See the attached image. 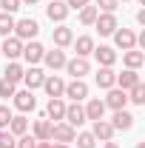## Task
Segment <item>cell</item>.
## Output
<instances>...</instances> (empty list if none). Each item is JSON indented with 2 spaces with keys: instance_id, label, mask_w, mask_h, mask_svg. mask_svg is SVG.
<instances>
[{
  "instance_id": "obj_43",
  "label": "cell",
  "mask_w": 145,
  "mask_h": 148,
  "mask_svg": "<svg viewBox=\"0 0 145 148\" xmlns=\"http://www.w3.org/2000/svg\"><path fill=\"white\" fill-rule=\"evenodd\" d=\"M103 148H120V145H117V143H111V140H108V143H105Z\"/></svg>"
},
{
  "instance_id": "obj_24",
  "label": "cell",
  "mask_w": 145,
  "mask_h": 148,
  "mask_svg": "<svg viewBox=\"0 0 145 148\" xmlns=\"http://www.w3.org/2000/svg\"><path fill=\"white\" fill-rule=\"evenodd\" d=\"M71 46L77 49V57H88L94 51V37L83 34V37H77V40H71Z\"/></svg>"
},
{
  "instance_id": "obj_15",
  "label": "cell",
  "mask_w": 145,
  "mask_h": 148,
  "mask_svg": "<svg viewBox=\"0 0 145 148\" xmlns=\"http://www.w3.org/2000/svg\"><path fill=\"white\" fill-rule=\"evenodd\" d=\"M91 134H94V140H100V143H108V140H114V125H111L108 120H94Z\"/></svg>"
},
{
  "instance_id": "obj_25",
  "label": "cell",
  "mask_w": 145,
  "mask_h": 148,
  "mask_svg": "<svg viewBox=\"0 0 145 148\" xmlns=\"http://www.w3.org/2000/svg\"><path fill=\"white\" fill-rule=\"evenodd\" d=\"M122 63H125V69H134V71H137V69H140V66L145 63V51H137V49H128L125 54H122Z\"/></svg>"
},
{
  "instance_id": "obj_23",
  "label": "cell",
  "mask_w": 145,
  "mask_h": 148,
  "mask_svg": "<svg viewBox=\"0 0 145 148\" xmlns=\"http://www.w3.org/2000/svg\"><path fill=\"white\" fill-rule=\"evenodd\" d=\"M137 83H142V80H140V74L134 71V69H125L122 74H117V86H120L122 91H128V88H134Z\"/></svg>"
},
{
  "instance_id": "obj_39",
  "label": "cell",
  "mask_w": 145,
  "mask_h": 148,
  "mask_svg": "<svg viewBox=\"0 0 145 148\" xmlns=\"http://www.w3.org/2000/svg\"><path fill=\"white\" fill-rule=\"evenodd\" d=\"M91 0H66V6L68 9H83V6H88Z\"/></svg>"
},
{
  "instance_id": "obj_28",
  "label": "cell",
  "mask_w": 145,
  "mask_h": 148,
  "mask_svg": "<svg viewBox=\"0 0 145 148\" xmlns=\"http://www.w3.org/2000/svg\"><path fill=\"white\" fill-rule=\"evenodd\" d=\"M34 140H51V120H37L34 123V134H31Z\"/></svg>"
},
{
  "instance_id": "obj_13",
  "label": "cell",
  "mask_w": 145,
  "mask_h": 148,
  "mask_svg": "<svg viewBox=\"0 0 145 148\" xmlns=\"http://www.w3.org/2000/svg\"><path fill=\"white\" fill-rule=\"evenodd\" d=\"M63 123H68L71 128H80L83 123H85V111L80 103H71V106H66V117H63Z\"/></svg>"
},
{
  "instance_id": "obj_20",
  "label": "cell",
  "mask_w": 145,
  "mask_h": 148,
  "mask_svg": "<svg viewBox=\"0 0 145 148\" xmlns=\"http://www.w3.org/2000/svg\"><path fill=\"white\" fill-rule=\"evenodd\" d=\"M51 40H54V49H66V46H71L74 32L68 26H57L54 32H51Z\"/></svg>"
},
{
  "instance_id": "obj_19",
  "label": "cell",
  "mask_w": 145,
  "mask_h": 148,
  "mask_svg": "<svg viewBox=\"0 0 145 148\" xmlns=\"http://www.w3.org/2000/svg\"><path fill=\"white\" fill-rule=\"evenodd\" d=\"M66 60H68V57H66V51H63V49H51V51H46V54H43V63H46L51 71L63 69V66H66Z\"/></svg>"
},
{
  "instance_id": "obj_30",
  "label": "cell",
  "mask_w": 145,
  "mask_h": 148,
  "mask_svg": "<svg viewBox=\"0 0 145 148\" xmlns=\"http://www.w3.org/2000/svg\"><path fill=\"white\" fill-rule=\"evenodd\" d=\"M128 103H137V106H145V86L142 83H137L134 88H128Z\"/></svg>"
},
{
  "instance_id": "obj_41",
  "label": "cell",
  "mask_w": 145,
  "mask_h": 148,
  "mask_svg": "<svg viewBox=\"0 0 145 148\" xmlns=\"http://www.w3.org/2000/svg\"><path fill=\"white\" fill-rule=\"evenodd\" d=\"M34 148H51V140H43V143L37 140V145H34Z\"/></svg>"
},
{
  "instance_id": "obj_45",
  "label": "cell",
  "mask_w": 145,
  "mask_h": 148,
  "mask_svg": "<svg viewBox=\"0 0 145 148\" xmlns=\"http://www.w3.org/2000/svg\"><path fill=\"white\" fill-rule=\"evenodd\" d=\"M0 57H3V54H0Z\"/></svg>"
},
{
  "instance_id": "obj_4",
  "label": "cell",
  "mask_w": 145,
  "mask_h": 148,
  "mask_svg": "<svg viewBox=\"0 0 145 148\" xmlns=\"http://www.w3.org/2000/svg\"><path fill=\"white\" fill-rule=\"evenodd\" d=\"M43 54H46V49L37 43V40H29V43H23V60L29 63V66H37V63H43Z\"/></svg>"
},
{
  "instance_id": "obj_32",
  "label": "cell",
  "mask_w": 145,
  "mask_h": 148,
  "mask_svg": "<svg viewBox=\"0 0 145 148\" xmlns=\"http://www.w3.org/2000/svg\"><path fill=\"white\" fill-rule=\"evenodd\" d=\"M74 140H77V148H97V140H94V134H91V131L77 134Z\"/></svg>"
},
{
  "instance_id": "obj_2",
  "label": "cell",
  "mask_w": 145,
  "mask_h": 148,
  "mask_svg": "<svg viewBox=\"0 0 145 148\" xmlns=\"http://www.w3.org/2000/svg\"><path fill=\"white\" fill-rule=\"evenodd\" d=\"M63 69L71 74L74 80H83V77L91 71V63H88V57H71V60H66Z\"/></svg>"
},
{
  "instance_id": "obj_16",
  "label": "cell",
  "mask_w": 145,
  "mask_h": 148,
  "mask_svg": "<svg viewBox=\"0 0 145 148\" xmlns=\"http://www.w3.org/2000/svg\"><path fill=\"white\" fill-rule=\"evenodd\" d=\"M91 54L97 57V63H100L103 69H114V63H117V51H114L111 46H100V49L94 46V51H91Z\"/></svg>"
},
{
  "instance_id": "obj_11",
  "label": "cell",
  "mask_w": 145,
  "mask_h": 148,
  "mask_svg": "<svg viewBox=\"0 0 145 148\" xmlns=\"http://www.w3.org/2000/svg\"><path fill=\"white\" fill-rule=\"evenodd\" d=\"M43 88H46V94H49V100H51V97H63V91H66V80L57 77V74H46Z\"/></svg>"
},
{
  "instance_id": "obj_18",
  "label": "cell",
  "mask_w": 145,
  "mask_h": 148,
  "mask_svg": "<svg viewBox=\"0 0 145 148\" xmlns=\"http://www.w3.org/2000/svg\"><path fill=\"white\" fill-rule=\"evenodd\" d=\"M63 117H66V103H63V97H51V100H49V106H46V120L60 123Z\"/></svg>"
},
{
  "instance_id": "obj_9",
  "label": "cell",
  "mask_w": 145,
  "mask_h": 148,
  "mask_svg": "<svg viewBox=\"0 0 145 148\" xmlns=\"http://www.w3.org/2000/svg\"><path fill=\"white\" fill-rule=\"evenodd\" d=\"M111 37H114V46H117V49H122V51L137 49V34H134L131 29H117Z\"/></svg>"
},
{
  "instance_id": "obj_10",
  "label": "cell",
  "mask_w": 145,
  "mask_h": 148,
  "mask_svg": "<svg viewBox=\"0 0 145 148\" xmlns=\"http://www.w3.org/2000/svg\"><path fill=\"white\" fill-rule=\"evenodd\" d=\"M103 103H105V108L120 111V108H125V106H128V94L122 91V88H117V86H114V88H108V97H105Z\"/></svg>"
},
{
  "instance_id": "obj_36",
  "label": "cell",
  "mask_w": 145,
  "mask_h": 148,
  "mask_svg": "<svg viewBox=\"0 0 145 148\" xmlns=\"http://www.w3.org/2000/svg\"><path fill=\"white\" fill-rule=\"evenodd\" d=\"M20 6H23L20 0H0V9H3L6 14H14V12H17Z\"/></svg>"
},
{
  "instance_id": "obj_29",
  "label": "cell",
  "mask_w": 145,
  "mask_h": 148,
  "mask_svg": "<svg viewBox=\"0 0 145 148\" xmlns=\"http://www.w3.org/2000/svg\"><path fill=\"white\" fill-rule=\"evenodd\" d=\"M97 14H100V12H97V6H83V9H80V23H83V26H94V20H97Z\"/></svg>"
},
{
  "instance_id": "obj_14",
  "label": "cell",
  "mask_w": 145,
  "mask_h": 148,
  "mask_svg": "<svg viewBox=\"0 0 145 148\" xmlns=\"http://www.w3.org/2000/svg\"><path fill=\"white\" fill-rule=\"evenodd\" d=\"M94 26H97V32H100L103 37L114 34V32L120 29V23H117V17H114V14H105V12H103V14H97V20H94Z\"/></svg>"
},
{
  "instance_id": "obj_44",
  "label": "cell",
  "mask_w": 145,
  "mask_h": 148,
  "mask_svg": "<svg viewBox=\"0 0 145 148\" xmlns=\"http://www.w3.org/2000/svg\"><path fill=\"white\" fill-rule=\"evenodd\" d=\"M20 3H26V6H34L37 0H20Z\"/></svg>"
},
{
  "instance_id": "obj_42",
  "label": "cell",
  "mask_w": 145,
  "mask_h": 148,
  "mask_svg": "<svg viewBox=\"0 0 145 148\" xmlns=\"http://www.w3.org/2000/svg\"><path fill=\"white\" fill-rule=\"evenodd\" d=\"M51 148H68V143H51Z\"/></svg>"
},
{
  "instance_id": "obj_27",
  "label": "cell",
  "mask_w": 145,
  "mask_h": 148,
  "mask_svg": "<svg viewBox=\"0 0 145 148\" xmlns=\"http://www.w3.org/2000/svg\"><path fill=\"white\" fill-rule=\"evenodd\" d=\"M6 128H9V134H14V137H23V134L29 131V120H26L23 114H20V117H12Z\"/></svg>"
},
{
  "instance_id": "obj_6",
  "label": "cell",
  "mask_w": 145,
  "mask_h": 148,
  "mask_svg": "<svg viewBox=\"0 0 145 148\" xmlns=\"http://www.w3.org/2000/svg\"><path fill=\"white\" fill-rule=\"evenodd\" d=\"M63 97H68L71 103L85 100V97H88V86H85V80H71V83H66V91H63Z\"/></svg>"
},
{
  "instance_id": "obj_37",
  "label": "cell",
  "mask_w": 145,
  "mask_h": 148,
  "mask_svg": "<svg viewBox=\"0 0 145 148\" xmlns=\"http://www.w3.org/2000/svg\"><path fill=\"white\" fill-rule=\"evenodd\" d=\"M37 145V140L31 137V134H23V137H17V145L14 148H34Z\"/></svg>"
},
{
  "instance_id": "obj_34",
  "label": "cell",
  "mask_w": 145,
  "mask_h": 148,
  "mask_svg": "<svg viewBox=\"0 0 145 148\" xmlns=\"http://www.w3.org/2000/svg\"><path fill=\"white\" fill-rule=\"evenodd\" d=\"M14 91H17V86L14 83H9V80H0V97H14Z\"/></svg>"
},
{
  "instance_id": "obj_7",
  "label": "cell",
  "mask_w": 145,
  "mask_h": 148,
  "mask_svg": "<svg viewBox=\"0 0 145 148\" xmlns=\"http://www.w3.org/2000/svg\"><path fill=\"white\" fill-rule=\"evenodd\" d=\"M68 6H66V0H51L49 6H46V17L51 20V23H63V20L68 17Z\"/></svg>"
},
{
  "instance_id": "obj_21",
  "label": "cell",
  "mask_w": 145,
  "mask_h": 148,
  "mask_svg": "<svg viewBox=\"0 0 145 148\" xmlns=\"http://www.w3.org/2000/svg\"><path fill=\"white\" fill-rule=\"evenodd\" d=\"M94 80H97V86H100V88H105V91H108V88L117 86V71H114V69H103V66H100V71H97Z\"/></svg>"
},
{
  "instance_id": "obj_3",
  "label": "cell",
  "mask_w": 145,
  "mask_h": 148,
  "mask_svg": "<svg viewBox=\"0 0 145 148\" xmlns=\"http://www.w3.org/2000/svg\"><path fill=\"white\" fill-rule=\"evenodd\" d=\"M12 103H14V108L20 111V114H29V111H34V106H37V97H34V91H14V97H12Z\"/></svg>"
},
{
  "instance_id": "obj_31",
  "label": "cell",
  "mask_w": 145,
  "mask_h": 148,
  "mask_svg": "<svg viewBox=\"0 0 145 148\" xmlns=\"http://www.w3.org/2000/svg\"><path fill=\"white\" fill-rule=\"evenodd\" d=\"M14 32V14H6V12H0V34L9 37Z\"/></svg>"
},
{
  "instance_id": "obj_33",
  "label": "cell",
  "mask_w": 145,
  "mask_h": 148,
  "mask_svg": "<svg viewBox=\"0 0 145 148\" xmlns=\"http://www.w3.org/2000/svg\"><path fill=\"white\" fill-rule=\"evenodd\" d=\"M120 6V0H97V12H105V14H114Z\"/></svg>"
},
{
  "instance_id": "obj_12",
  "label": "cell",
  "mask_w": 145,
  "mask_h": 148,
  "mask_svg": "<svg viewBox=\"0 0 145 148\" xmlns=\"http://www.w3.org/2000/svg\"><path fill=\"white\" fill-rule=\"evenodd\" d=\"M43 80H46L43 69H37V66H31V69H23V83H26V88H29V91L43 88Z\"/></svg>"
},
{
  "instance_id": "obj_35",
  "label": "cell",
  "mask_w": 145,
  "mask_h": 148,
  "mask_svg": "<svg viewBox=\"0 0 145 148\" xmlns=\"http://www.w3.org/2000/svg\"><path fill=\"white\" fill-rule=\"evenodd\" d=\"M14 145H17V137L9 131H0V148H14Z\"/></svg>"
},
{
  "instance_id": "obj_22",
  "label": "cell",
  "mask_w": 145,
  "mask_h": 148,
  "mask_svg": "<svg viewBox=\"0 0 145 148\" xmlns=\"http://www.w3.org/2000/svg\"><path fill=\"white\" fill-rule=\"evenodd\" d=\"M83 111H85V120H91V123H94V120H103V117H105V103L94 97V100H88V106Z\"/></svg>"
},
{
  "instance_id": "obj_40",
  "label": "cell",
  "mask_w": 145,
  "mask_h": 148,
  "mask_svg": "<svg viewBox=\"0 0 145 148\" xmlns=\"http://www.w3.org/2000/svg\"><path fill=\"white\" fill-rule=\"evenodd\" d=\"M137 23H140V26H145V9H140V12H137Z\"/></svg>"
},
{
  "instance_id": "obj_26",
  "label": "cell",
  "mask_w": 145,
  "mask_h": 148,
  "mask_svg": "<svg viewBox=\"0 0 145 148\" xmlns=\"http://www.w3.org/2000/svg\"><path fill=\"white\" fill-rule=\"evenodd\" d=\"M3 80H9V83H14V86L23 80V66H20L17 60H9V66H6V71H3Z\"/></svg>"
},
{
  "instance_id": "obj_38",
  "label": "cell",
  "mask_w": 145,
  "mask_h": 148,
  "mask_svg": "<svg viewBox=\"0 0 145 148\" xmlns=\"http://www.w3.org/2000/svg\"><path fill=\"white\" fill-rule=\"evenodd\" d=\"M12 117H14V114H12V111H9V106H0V128H6V125H9V120H12Z\"/></svg>"
},
{
  "instance_id": "obj_1",
  "label": "cell",
  "mask_w": 145,
  "mask_h": 148,
  "mask_svg": "<svg viewBox=\"0 0 145 148\" xmlns=\"http://www.w3.org/2000/svg\"><path fill=\"white\" fill-rule=\"evenodd\" d=\"M37 32H40V26H37V20H34V17L14 20V37H20L23 43H26V40H34Z\"/></svg>"
},
{
  "instance_id": "obj_5",
  "label": "cell",
  "mask_w": 145,
  "mask_h": 148,
  "mask_svg": "<svg viewBox=\"0 0 145 148\" xmlns=\"http://www.w3.org/2000/svg\"><path fill=\"white\" fill-rule=\"evenodd\" d=\"M74 137H77V128H71L68 123H51V140L54 143H74Z\"/></svg>"
},
{
  "instance_id": "obj_17",
  "label": "cell",
  "mask_w": 145,
  "mask_h": 148,
  "mask_svg": "<svg viewBox=\"0 0 145 148\" xmlns=\"http://www.w3.org/2000/svg\"><path fill=\"white\" fill-rule=\"evenodd\" d=\"M111 125H114V131H131V125H134V114H131V111H125V108L114 111Z\"/></svg>"
},
{
  "instance_id": "obj_8",
  "label": "cell",
  "mask_w": 145,
  "mask_h": 148,
  "mask_svg": "<svg viewBox=\"0 0 145 148\" xmlns=\"http://www.w3.org/2000/svg\"><path fill=\"white\" fill-rule=\"evenodd\" d=\"M0 54L9 57V60H17L20 54H23V40L14 34H9L6 40H3V46H0Z\"/></svg>"
}]
</instances>
